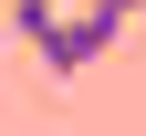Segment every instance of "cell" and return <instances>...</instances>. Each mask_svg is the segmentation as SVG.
I'll use <instances>...</instances> for the list:
<instances>
[{"mask_svg":"<svg viewBox=\"0 0 146 136\" xmlns=\"http://www.w3.org/2000/svg\"><path fill=\"white\" fill-rule=\"evenodd\" d=\"M115 31H125V21H104V11H63V21L42 31V63H52V73H84L104 42H115Z\"/></svg>","mask_w":146,"mask_h":136,"instance_id":"1","label":"cell"},{"mask_svg":"<svg viewBox=\"0 0 146 136\" xmlns=\"http://www.w3.org/2000/svg\"><path fill=\"white\" fill-rule=\"evenodd\" d=\"M52 21H63V0H11V31H21L31 52H42V31H52Z\"/></svg>","mask_w":146,"mask_h":136,"instance_id":"2","label":"cell"},{"mask_svg":"<svg viewBox=\"0 0 146 136\" xmlns=\"http://www.w3.org/2000/svg\"><path fill=\"white\" fill-rule=\"evenodd\" d=\"M84 11H104V21H136V11H146V0H84Z\"/></svg>","mask_w":146,"mask_h":136,"instance_id":"3","label":"cell"}]
</instances>
